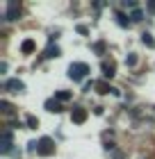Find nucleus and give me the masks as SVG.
Here are the masks:
<instances>
[{"mask_svg": "<svg viewBox=\"0 0 155 159\" xmlns=\"http://www.w3.org/2000/svg\"><path fill=\"white\" fill-rule=\"evenodd\" d=\"M87 75H89V66H87L85 61H73L69 66V77L73 82H82Z\"/></svg>", "mask_w": 155, "mask_h": 159, "instance_id": "f257e3e1", "label": "nucleus"}, {"mask_svg": "<svg viewBox=\"0 0 155 159\" xmlns=\"http://www.w3.org/2000/svg\"><path fill=\"white\" fill-rule=\"evenodd\" d=\"M53 152H55V141L50 139V136H41V139H39V146H36V155L50 157Z\"/></svg>", "mask_w": 155, "mask_h": 159, "instance_id": "f03ea898", "label": "nucleus"}, {"mask_svg": "<svg viewBox=\"0 0 155 159\" xmlns=\"http://www.w3.org/2000/svg\"><path fill=\"white\" fill-rule=\"evenodd\" d=\"M21 14V2H16V0H12L9 5H7V11H5V18L7 20H16Z\"/></svg>", "mask_w": 155, "mask_h": 159, "instance_id": "7ed1b4c3", "label": "nucleus"}, {"mask_svg": "<svg viewBox=\"0 0 155 159\" xmlns=\"http://www.w3.org/2000/svg\"><path fill=\"white\" fill-rule=\"evenodd\" d=\"M71 120L78 123V125H82V123L87 120V109L85 107H73L71 109Z\"/></svg>", "mask_w": 155, "mask_h": 159, "instance_id": "20e7f679", "label": "nucleus"}, {"mask_svg": "<svg viewBox=\"0 0 155 159\" xmlns=\"http://www.w3.org/2000/svg\"><path fill=\"white\" fill-rule=\"evenodd\" d=\"M5 89L12 91V93H21V91H25V84L21 82L18 77H14V80H7L5 82Z\"/></svg>", "mask_w": 155, "mask_h": 159, "instance_id": "39448f33", "label": "nucleus"}, {"mask_svg": "<svg viewBox=\"0 0 155 159\" xmlns=\"http://www.w3.org/2000/svg\"><path fill=\"white\" fill-rule=\"evenodd\" d=\"M43 107H46V111H50V114H60V111L64 109L62 102H60V100H55V98L46 100V102H43Z\"/></svg>", "mask_w": 155, "mask_h": 159, "instance_id": "423d86ee", "label": "nucleus"}, {"mask_svg": "<svg viewBox=\"0 0 155 159\" xmlns=\"http://www.w3.org/2000/svg\"><path fill=\"white\" fill-rule=\"evenodd\" d=\"M96 91L100 93V96H107V93H119L116 89H112V86H109L107 82H96V86H94Z\"/></svg>", "mask_w": 155, "mask_h": 159, "instance_id": "0eeeda50", "label": "nucleus"}, {"mask_svg": "<svg viewBox=\"0 0 155 159\" xmlns=\"http://www.w3.org/2000/svg\"><path fill=\"white\" fill-rule=\"evenodd\" d=\"M103 75L105 77H114L116 75V66H114V61H103Z\"/></svg>", "mask_w": 155, "mask_h": 159, "instance_id": "6e6552de", "label": "nucleus"}, {"mask_svg": "<svg viewBox=\"0 0 155 159\" xmlns=\"http://www.w3.org/2000/svg\"><path fill=\"white\" fill-rule=\"evenodd\" d=\"M34 48H36V43H34L32 39H25L23 43H21V52H25V55H30V52H34Z\"/></svg>", "mask_w": 155, "mask_h": 159, "instance_id": "1a4fd4ad", "label": "nucleus"}, {"mask_svg": "<svg viewBox=\"0 0 155 159\" xmlns=\"http://www.w3.org/2000/svg\"><path fill=\"white\" fill-rule=\"evenodd\" d=\"M114 16H116V23H119L121 27H128V25H130V16H125L123 11H116Z\"/></svg>", "mask_w": 155, "mask_h": 159, "instance_id": "9d476101", "label": "nucleus"}, {"mask_svg": "<svg viewBox=\"0 0 155 159\" xmlns=\"http://www.w3.org/2000/svg\"><path fill=\"white\" fill-rule=\"evenodd\" d=\"M71 98H73L71 91H55V100H60V102H69Z\"/></svg>", "mask_w": 155, "mask_h": 159, "instance_id": "9b49d317", "label": "nucleus"}, {"mask_svg": "<svg viewBox=\"0 0 155 159\" xmlns=\"http://www.w3.org/2000/svg\"><path fill=\"white\" fill-rule=\"evenodd\" d=\"M142 43H144V46H148V48H155L153 34H151V32H144V34H142Z\"/></svg>", "mask_w": 155, "mask_h": 159, "instance_id": "f8f14e48", "label": "nucleus"}, {"mask_svg": "<svg viewBox=\"0 0 155 159\" xmlns=\"http://www.w3.org/2000/svg\"><path fill=\"white\" fill-rule=\"evenodd\" d=\"M62 55V50L57 48V46H48V50H46V57L48 59H55V57H60Z\"/></svg>", "mask_w": 155, "mask_h": 159, "instance_id": "ddd939ff", "label": "nucleus"}, {"mask_svg": "<svg viewBox=\"0 0 155 159\" xmlns=\"http://www.w3.org/2000/svg\"><path fill=\"white\" fill-rule=\"evenodd\" d=\"M142 18H144V11L139 9V7H137V9H132V11H130V20H135V23H137V20H142Z\"/></svg>", "mask_w": 155, "mask_h": 159, "instance_id": "4468645a", "label": "nucleus"}, {"mask_svg": "<svg viewBox=\"0 0 155 159\" xmlns=\"http://www.w3.org/2000/svg\"><path fill=\"white\" fill-rule=\"evenodd\" d=\"M25 123H27V127H30V129H36V127H39V118H36V116H27Z\"/></svg>", "mask_w": 155, "mask_h": 159, "instance_id": "2eb2a0df", "label": "nucleus"}, {"mask_svg": "<svg viewBox=\"0 0 155 159\" xmlns=\"http://www.w3.org/2000/svg\"><path fill=\"white\" fill-rule=\"evenodd\" d=\"M125 66H137V55L130 52L128 57H125Z\"/></svg>", "mask_w": 155, "mask_h": 159, "instance_id": "dca6fc26", "label": "nucleus"}, {"mask_svg": "<svg viewBox=\"0 0 155 159\" xmlns=\"http://www.w3.org/2000/svg\"><path fill=\"white\" fill-rule=\"evenodd\" d=\"M94 50H96V52H98V55H103V50H105V43H103V41L94 43Z\"/></svg>", "mask_w": 155, "mask_h": 159, "instance_id": "f3484780", "label": "nucleus"}, {"mask_svg": "<svg viewBox=\"0 0 155 159\" xmlns=\"http://www.w3.org/2000/svg\"><path fill=\"white\" fill-rule=\"evenodd\" d=\"M75 30H78L80 34H85V37H87V34H89V30H87V25H78Z\"/></svg>", "mask_w": 155, "mask_h": 159, "instance_id": "a211bd4d", "label": "nucleus"}, {"mask_svg": "<svg viewBox=\"0 0 155 159\" xmlns=\"http://www.w3.org/2000/svg\"><path fill=\"white\" fill-rule=\"evenodd\" d=\"M0 107H2V111H12V107H9V102H5V100H2V102H0Z\"/></svg>", "mask_w": 155, "mask_h": 159, "instance_id": "6ab92c4d", "label": "nucleus"}, {"mask_svg": "<svg viewBox=\"0 0 155 159\" xmlns=\"http://www.w3.org/2000/svg\"><path fill=\"white\" fill-rule=\"evenodd\" d=\"M148 11L155 14V0H151V2H148Z\"/></svg>", "mask_w": 155, "mask_h": 159, "instance_id": "aec40b11", "label": "nucleus"}]
</instances>
